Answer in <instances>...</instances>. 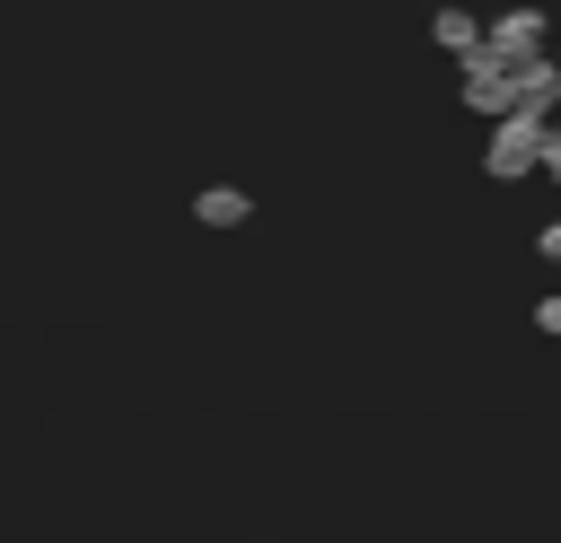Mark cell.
Listing matches in <instances>:
<instances>
[{
  "label": "cell",
  "mask_w": 561,
  "mask_h": 543,
  "mask_svg": "<svg viewBox=\"0 0 561 543\" xmlns=\"http://www.w3.org/2000/svg\"><path fill=\"white\" fill-rule=\"evenodd\" d=\"M535 324H543V333H561V298H552V307H543V315H535Z\"/></svg>",
  "instance_id": "1"
}]
</instances>
